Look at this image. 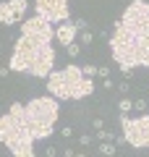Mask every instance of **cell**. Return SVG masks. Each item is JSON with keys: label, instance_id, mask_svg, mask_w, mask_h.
Instances as JSON below:
<instances>
[{"label": "cell", "instance_id": "6da1fadb", "mask_svg": "<svg viewBox=\"0 0 149 157\" xmlns=\"http://www.w3.org/2000/svg\"><path fill=\"white\" fill-rule=\"evenodd\" d=\"M110 52L123 73L133 68H149V3L131 0L120 13L110 39Z\"/></svg>", "mask_w": 149, "mask_h": 157}, {"label": "cell", "instance_id": "7a4b0ae2", "mask_svg": "<svg viewBox=\"0 0 149 157\" xmlns=\"http://www.w3.org/2000/svg\"><path fill=\"white\" fill-rule=\"evenodd\" d=\"M55 29L47 18L29 16L21 21V37L16 39L8 68L16 73H29L37 78H47L55 71V50H52Z\"/></svg>", "mask_w": 149, "mask_h": 157}, {"label": "cell", "instance_id": "3957f363", "mask_svg": "<svg viewBox=\"0 0 149 157\" xmlns=\"http://www.w3.org/2000/svg\"><path fill=\"white\" fill-rule=\"evenodd\" d=\"M0 144H6L13 157H37L34 136L26 126L21 102H13L6 115H0Z\"/></svg>", "mask_w": 149, "mask_h": 157}, {"label": "cell", "instance_id": "277c9868", "mask_svg": "<svg viewBox=\"0 0 149 157\" xmlns=\"http://www.w3.org/2000/svg\"><path fill=\"white\" fill-rule=\"evenodd\" d=\"M47 94L55 100H86L94 94V78H86L78 66H66L47 76Z\"/></svg>", "mask_w": 149, "mask_h": 157}, {"label": "cell", "instance_id": "5b68a950", "mask_svg": "<svg viewBox=\"0 0 149 157\" xmlns=\"http://www.w3.org/2000/svg\"><path fill=\"white\" fill-rule=\"evenodd\" d=\"M58 115H60V105H58V100L52 94L34 97V100H29L24 105V118H26V126L32 131L34 141H42V139L52 136Z\"/></svg>", "mask_w": 149, "mask_h": 157}, {"label": "cell", "instance_id": "8992f818", "mask_svg": "<svg viewBox=\"0 0 149 157\" xmlns=\"http://www.w3.org/2000/svg\"><path fill=\"white\" fill-rule=\"evenodd\" d=\"M118 121H120V131L126 136L128 147H133V149H149V115L147 113H141L139 118H131L126 113H120Z\"/></svg>", "mask_w": 149, "mask_h": 157}, {"label": "cell", "instance_id": "52a82bcc", "mask_svg": "<svg viewBox=\"0 0 149 157\" xmlns=\"http://www.w3.org/2000/svg\"><path fill=\"white\" fill-rule=\"evenodd\" d=\"M34 8H37V16L47 18L50 24H66V21H71L68 0H34Z\"/></svg>", "mask_w": 149, "mask_h": 157}, {"label": "cell", "instance_id": "ba28073f", "mask_svg": "<svg viewBox=\"0 0 149 157\" xmlns=\"http://www.w3.org/2000/svg\"><path fill=\"white\" fill-rule=\"evenodd\" d=\"M26 8H29L26 0H6V3H0V24H6V26L21 24L24 16H26Z\"/></svg>", "mask_w": 149, "mask_h": 157}, {"label": "cell", "instance_id": "9c48e42d", "mask_svg": "<svg viewBox=\"0 0 149 157\" xmlns=\"http://www.w3.org/2000/svg\"><path fill=\"white\" fill-rule=\"evenodd\" d=\"M76 37H78V26H76V21H66V24H58V29H55V39L60 42L63 47L73 45V42H76Z\"/></svg>", "mask_w": 149, "mask_h": 157}, {"label": "cell", "instance_id": "30bf717a", "mask_svg": "<svg viewBox=\"0 0 149 157\" xmlns=\"http://www.w3.org/2000/svg\"><path fill=\"white\" fill-rule=\"evenodd\" d=\"M115 149H118V147L113 144V141H102V144H99V155H105V157L115 155Z\"/></svg>", "mask_w": 149, "mask_h": 157}, {"label": "cell", "instance_id": "8fae6325", "mask_svg": "<svg viewBox=\"0 0 149 157\" xmlns=\"http://www.w3.org/2000/svg\"><path fill=\"white\" fill-rule=\"evenodd\" d=\"M78 39H81V45H86V47H89V45L94 42V34L86 29V32H78Z\"/></svg>", "mask_w": 149, "mask_h": 157}, {"label": "cell", "instance_id": "7c38bea8", "mask_svg": "<svg viewBox=\"0 0 149 157\" xmlns=\"http://www.w3.org/2000/svg\"><path fill=\"white\" fill-rule=\"evenodd\" d=\"M81 71H84V76H86V78H97V71H99V66H84Z\"/></svg>", "mask_w": 149, "mask_h": 157}, {"label": "cell", "instance_id": "4fadbf2b", "mask_svg": "<svg viewBox=\"0 0 149 157\" xmlns=\"http://www.w3.org/2000/svg\"><path fill=\"white\" fill-rule=\"evenodd\" d=\"M66 52H68L71 58H76L78 52H81V45H78V42H73V45H68V47H66Z\"/></svg>", "mask_w": 149, "mask_h": 157}, {"label": "cell", "instance_id": "5bb4252c", "mask_svg": "<svg viewBox=\"0 0 149 157\" xmlns=\"http://www.w3.org/2000/svg\"><path fill=\"white\" fill-rule=\"evenodd\" d=\"M92 141H97V139H94V134H84V136H78V144H81V147H89Z\"/></svg>", "mask_w": 149, "mask_h": 157}, {"label": "cell", "instance_id": "9a60e30c", "mask_svg": "<svg viewBox=\"0 0 149 157\" xmlns=\"http://www.w3.org/2000/svg\"><path fill=\"white\" fill-rule=\"evenodd\" d=\"M131 107H133V102H131V100H120L118 110H120V113H126V115H128V113H131Z\"/></svg>", "mask_w": 149, "mask_h": 157}, {"label": "cell", "instance_id": "2e32d148", "mask_svg": "<svg viewBox=\"0 0 149 157\" xmlns=\"http://www.w3.org/2000/svg\"><path fill=\"white\" fill-rule=\"evenodd\" d=\"M133 107H136L139 113H144V110H147V102H144V100H136V102H133Z\"/></svg>", "mask_w": 149, "mask_h": 157}, {"label": "cell", "instance_id": "e0dca14e", "mask_svg": "<svg viewBox=\"0 0 149 157\" xmlns=\"http://www.w3.org/2000/svg\"><path fill=\"white\" fill-rule=\"evenodd\" d=\"M60 136H63V139H71V136H73V128H71V126H66V128L60 131Z\"/></svg>", "mask_w": 149, "mask_h": 157}, {"label": "cell", "instance_id": "ac0fdd59", "mask_svg": "<svg viewBox=\"0 0 149 157\" xmlns=\"http://www.w3.org/2000/svg\"><path fill=\"white\" fill-rule=\"evenodd\" d=\"M97 76H99V78H110V73H107V68H105V66H99V71H97Z\"/></svg>", "mask_w": 149, "mask_h": 157}, {"label": "cell", "instance_id": "d6986e66", "mask_svg": "<svg viewBox=\"0 0 149 157\" xmlns=\"http://www.w3.org/2000/svg\"><path fill=\"white\" fill-rule=\"evenodd\" d=\"M44 155H47V157H58V149H55V147H47V149H44Z\"/></svg>", "mask_w": 149, "mask_h": 157}, {"label": "cell", "instance_id": "ffe728a7", "mask_svg": "<svg viewBox=\"0 0 149 157\" xmlns=\"http://www.w3.org/2000/svg\"><path fill=\"white\" fill-rule=\"evenodd\" d=\"M102 84H105V89H113V86H115V84H113V78H102Z\"/></svg>", "mask_w": 149, "mask_h": 157}, {"label": "cell", "instance_id": "44dd1931", "mask_svg": "<svg viewBox=\"0 0 149 157\" xmlns=\"http://www.w3.org/2000/svg\"><path fill=\"white\" fill-rule=\"evenodd\" d=\"M118 89H120L123 94H126V92H128V81H120V84H118Z\"/></svg>", "mask_w": 149, "mask_h": 157}, {"label": "cell", "instance_id": "7402d4cb", "mask_svg": "<svg viewBox=\"0 0 149 157\" xmlns=\"http://www.w3.org/2000/svg\"><path fill=\"white\" fill-rule=\"evenodd\" d=\"M63 157H76V152H73L71 147H66V152H63Z\"/></svg>", "mask_w": 149, "mask_h": 157}, {"label": "cell", "instance_id": "603a6c76", "mask_svg": "<svg viewBox=\"0 0 149 157\" xmlns=\"http://www.w3.org/2000/svg\"><path fill=\"white\" fill-rule=\"evenodd\" d=\"M76 157H86V155H76Z\"/></svg>", "mask_w": 149, "mask_h": 157}]
</instances>
